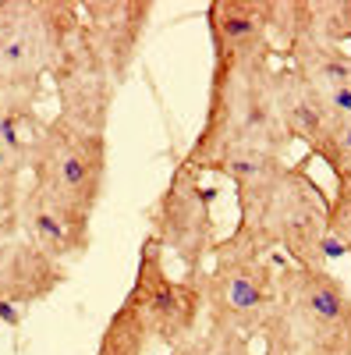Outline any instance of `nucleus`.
<instances>
[{"instance_id":"1","label":"nucleus","mask_w":351,"mask_h":355,"mask_svg":"<svg viewBox=\"0 0 351 355\" xmlns=\"http://www.w3.org/2000/svg\"><path fill=\"white\" fill-rule=\"evenodd\" d=\"M273 68V50L213 61L206 117H202V128L188 146V153L181 157L195 174H210L224 157L245 150L287 157L291 139L280 125Z\"/></svg>"},{"instance_id":"2","label":"nucleus","mask_w":351,"mask_h":355,"mask_svg":"<svg viewBox=\"0 0 351 355\" xmlns=\"http://www.w3.org/2000/svg\"><path fill=\"white\" fill-rule=\"evenodd\" d=\"M234 199H238V231L255 239L284 263L327 270L330 245H327V192L302 164H284L280 157L255 160L231 178Z\"/></svg>"},{"instance_id":"3","label":"nucleus","mask_w":351,"mask_h":355,"mask_svg":"<svg viewBox=\"0 0 351 355\" xmlns=\"http://www.w3.org/2000/svg\"><path fill=\"white\" fill-rule=\"evenodd\" d=\"M82 25L71 0H0V110L36 114L43 78Z\"/></svg>"},{"instance_id":"4","label":"nucleus","mask_w":351,"mask_h":355,"mask_svg":"<svg viewBox=\"0 0 351 355\" xmlns=\"http://www.w3.org/2000/svg\"><path fill=\"white\" fill-rule=\"evenodd\" d=\"M107 132H85L64 125L61 117H50L28 146V192L78 231H89L107 189Z\"/></svg>"},{"instance_id":"5","label":"nucleus","mask_w":351,"mask_h":355,"mask_svg":"<svg viewBox=\"0 0 351 355\" xmlns=\"http://www.w3.org/2000/svg\"><path fill=\"white\" fill-rule=\"evenodd\" d=\"M195 284L206 327H224L252 341L280 309L277 256L238 227L213 245V256Z\"/></svg>"},{"instance_id":"6","label":"nucleus","mask_w":351,"mask_h":355,"mask_svg":"<svg viewBox=\"0 0 351 355\" xmlns=\"http://www.w3.org/2000/svg\"><path fill=\"white\" fill-rule=\"evenodd\" d=\"M277 284L295 355H351V295L330 270L280 259Z\"/></svg>"},{"instance_id":"7","label":"nucleus","mask_w":351,"mask_h":355,"mask_svg":"<svg viewBox=\"0 0 351 355\" xmlns=\"http://www.w3.org/2000/svg\"><path fill=\"white\" fill-rule=\"evenodd\" d=\"M150 234L170 249L181 263L188 281H199L217 245V220H213V189L202 185V174H195L185 160L174 164L167 189L150 206Z\"/></svg>"},{"instance_id":"8","label":"nucleus","mask_w":351,"mask_h":355,"mask_svg":"<svg viewBox=\"0 0 351 355\" xmlns=\"http://www.w3.org/2000/svg\"><path fill=\"white\" fill-rule=\"evenodd\" d=\"M125 299L142 316L150 341H160L170 352L199 334V320H202L199 284L188 281V277H170L167 274V252L153 234H145L142 245H138L135 284Z\"/></svg>"},{"instance_id":"9","label":"nucleus","mask_w":351,"mask_h":355,"mask_svg":"<svg viewBox=\"0 0 351 355\" xmlns=\"http://www.w3.org/2000/svg\"><path fill=\"white\" fill-rule=\"evenodd\" d=\"M50 78L57 89V114L53 117H61L64 125H75L85 132H107L110 107H114V96L121 85L114 82V75L96 57V50L85 43L82 28L64 46Z\"/></svg>"},{"instance_id":"10","label":"nucleus","mask_w":351,"mask_h":355,"mask_svg":"<svg viewBox=\"0 0 351 355\" xmlns=\"http://www.w3.org/2000/svg\"><path fill=\"white\" fill-rule=\"evenodd\" d=\"M82 8V36L96 50V57L107 64L117 85H125V78L135 68V57L142 50L145 28L153 18L150 0H89Z\"/></svg>"},{"instance_id":"11","label":"nucleus","mask_w":351,"mask_h":355,"mask_svg":"<svg viewBox=\"0 0 351 355\" xmlns=\"http://www.w3.org/2000/svg\"><path fill=\"white\" fill-rule=\"evenodd\" d=\"M273 89H277V110H280V125H284L287 139L302 142L319 164L330 167L334 182H341L344 178L341 153H337V128H341V121L327 107V100L319 96L305 78H298L287 64L273 68Z\"/></svg>"},{"instance_id":"12","label":"nucleus","mask_w":351,"mask_h":355,"mask_svg":"<svg viewBox=\"0 0 351 355\" xmlns=\"http://www.w3.org/2000/svg\"><path fill=\"white\" fill-rule=\"evenodd\" d=\"M273 53L295 40H319L330 46L351 43V0H267Z\"/></svg>"},{"instance_id":"13","label":"nucleus","mask_w":351,"mask_h":355,"mask_svg":"<svg viewBox=\"0 0 351 355\" xmlns=\"http://www.w3.org/2000/svg\"><path fill=\"white\" fill-rule=\"evenodd\" d=\"M64 281V266L43 256L28 239L0 242V316L8 306H33Z\"/></svg>"},{"instance_id":"14","label":"nucleus","mask_w":351,"mask_h":355,"mask_svg":"<svg viewBox=\"0 0 351 355\" xmlns=\"http://www.w3.org/2000/svg\"><path fill=\"white\" fill-rule=\"evenodd\" d=\"M206 28H210L213 61L217 57H245L273 50L267 0H213L206 8Z\"/></svg>"},{"instance_id":"15","label":"nucleus","mask_w":351,"mask_h":355,"mask_svg":"<svg viewBox=\"0 0 351 355\" xmlns=\"http://www.w3.org/2000/svg\"><path fill=\"white\" fill-rule=\"evenodd\" d=\"M18 234L28 239L53 263L78 259V256H85V249H89V231H78L61 214H53L46 202H39L33 192H28V185H25V196H21V210H18Z\"/></svg>"},{"instance_id":"16","label":"nucleus","mask_w":351,"mask_h":355,"mask_svg":"<svg viewBox=\"0 0 351 355\" xmlns=\"http://www.w3.org/2000/svg\"><path fill=\"white\" fill-rule=\"evenodd\" d=\"M150 348V334H145V323L135 313V306L125 299L114 309V316L107 320V327L100 334V345L93 355H145Z\"/></svg>"},{"instance_id":"17","label":"nucleus","mask_w":351,"mask_h":355,"mask_svg":"<svg viewBox=\"0 0 351 355\" xmlns=\"http://www.w3.org/2000/svg\"><path fill=\"white\" fill-rule=\"evenodd\" d=\"M170 355H259L255 341L245 334H234L224 327H202L195 338L178 345Z\"/></svg>"},{"instance_id":"18","label":"nucleus","mask_w":351,"mask_h":355,"mask_svg":"<svg viewBox=\"0 0 351 355\" xmlns=\"http://www.w3.org/2000/svg\"><path fill=\"white\" fill-rule=\"evenodd\" d=\"M327 245L330 256L344 252L351 259V178L337 182L334 196L327 199Z\"/></svg>"},{"instance_id":"19","label":"nucleus","mask_w":351,"mask_h":355,"mask_svg":"<svg viewBox=\"0 0 351 355\" xmlns=\"http://www.w3.org/2000/svg\"><path fill=\"white\" fill-rule=\"evenodd\" d=\"M337 153H341V171H344V178H351V114L341 121V128H337ZM341 178V182H344Z\"/></svg>"},{"instance_id":"20","label":"nucleus","mask_w":351,"mask_h":355,"mask_svg":"<svg viewBox=\"0 0 351 355\" xmlns=\"http://www.w3.org/2000/svg\"><path fill=\"white\" fill-rule=\"evenodd\" d=\"M348 64H351V43H348Z\"/></svg>"}]
</instances>
